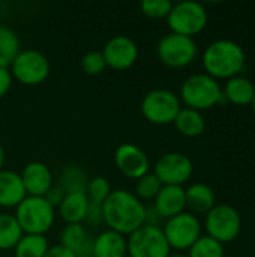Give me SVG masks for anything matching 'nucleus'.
Segmentation results:
<instances>
[{
    "instance_id": "1",
    "label": "nucleus",
    "mask_w": 255,
    "mask_h": 257,
    "mask_svg": "<svg viewBox=\"0 0 255 257\" xmlns=\"http://www.w3.org/2000/svg\"><path fill=\"white\" fill-rule=\"evenodd\" d=\"M102 211L108 229L123 236L146 224V205L128 190H113L102 203Z\"/></svg>"
},
{
    "instance_id": "2",
    "label": "nucleus",
    "mask_w": 255,
    "mask_h": 257,
    "mask_svg": "<svg viewBox=\"0 0 255 257\" xmlns=\"http://www.w3.org/2000/svg\"><path fill=\"white\" fill-rule=\"evenodd\" d=\"M201 60L207 75L215 80H228L240 75L246 63V53L236 41L218 39L206 47Z\"/></svg>"
},
{
    "instance_id": "3",
    "label": "nucleus",
    "mask_w": 255,
    "mask_h": 257,
    "mask_svg": "<svg viewBox=\"0 0 255 257\" xmlns=\"http://www.w3.org/2000/svg\"><path fill=\"white\" fill-rule=\"evenodd\" d=\"M180 99L188 108L203 111L225 101L218 80L207 74H194L188 77L180 87Z\"/></svg>"
},
{
    "instance_id": "4",
    "label": "nucleus",
    "mask_w": 255,
    "mask_h": 257,
    "mask_svg": "<svg viewBox=\"0 0 255 257\" xmlns=\"http://www.w3.org/2000/svg\"><path fill=\"white\" fill-rule=\"evenodd\" d=\"M14 217L17 218L23 233L45 236L54 224L56 209L50 206L44 197L26 196L24 200L15 208Z\"/></svg>"
},
{
    "instance_id": "5",
    "label": "nucleus",
    "mask_w": 255,
    "mask_h": 257,
    "mask_svg": "<svg viewBox=\"0 0 255 257\" xmlns=\"http://www.w3.org/2000/svg\"><path fill=\"white\" fill-rule=\"evenodd\" d=\"M207 11L204 5L192 0H185L173 5L167 23L171 29V33L183 35L188 38H194L207 26Z\"/></svg>"
},
{
    "instance_id": "6",
    "label": "nucleus",
    "mask_w": 255,
    "mask_h": 257,
    "mask_svg": "<svg viewBox=\"0 0 255 257\" xmlns=\"http://www.w3.org/2000/svg\"><path fill=\"white\" fill-rule=\"evenodd\" d=\"M204 227L207 236L216 239L224 245L239 236L242 230V217L239 211L228 203L215 205L206 214Z\"/></svg>"
},
{
    "instance_id": "7",
    "label": "nucleus",
    "mask_w": 255,
    "mask_h": 257,
    "mask_svg": "<svg viewBox=\"0 0 255 257\" xmlns=\"http://www.w3.org/2000/svg\"><path fill=\"white\" fill-rule=\"evenodd\" d=\"M143 116L155 125L173 123L179 114L182 104L180 98L168 89H153L141 99Z\"/></svg>"
},
{
    "instance_id": "8",
    "label": "nucleus",
    "mask_w": 255,
    "mask_h": 257,
    "mask_svg": "<svg viewBox=\"0 0 255 257\" xmlns=\"http://www.w3.org/2000/svg\"><path fill=\"white\" fill-rule=\"evenodd\" d=\"M156 54L165 66L177 69L185 68L195 60L198 54V47L194 38L168 33L159 39L156 45Z\"/></svg>"
},
{
    "instance_id": "9",
    "label": "nucleus",
    "mask_w": 255,
    "mask_h": 257,
    "mask_svg": "<svg viewBox=\"0 0 255 257\" xmlns=\"http://www.w3.org/2000/svg\"><path fill=\"white\" fill-rule=\"evenodd\" d=\"M12 77L26 86H36L50 75V60L38 50L26 48L18 53L9 66Z\"/></svg>"
},
{
    "instance_id": "10",
    "label": "nucleus",
    "mask_w": 255,
    "mask_h": 257,
    "mask_svg": "<svg viewBox=\"0 0 255 257\" xmlns=\"http://www.w3.org/2000/svg\"><path fill=\"white\" fill-rule=\"evenodd\" d=\"M129 257H168L170 245L164 236L162 227L144 224L126 239Z\"/></svg>"
},
{
    "instance_id": "11",
    "label": "nucleus",
    "mask_w": 255,
    "mask_h": 257,
    "mask_svg": "<svg viewBox=\"0 0 255 257\" xmlns=\"http://www.w3.org/2000/svg\"><path fill=\"white\" fill-rule=\"evenodd\" d=\"M162 232L170 248L183 251L189 250L201 236V223L194 214L182 212L173 218L165 220Z\"/></svg>"
},
{
    "instance_id": "12",
    "label": "nucleus",
    "mask_w": 255,
    "mask_h": 257,
    "mask_svg": "<svg viewBox=\"0 0 255 257\" xmlns=\"http://www.w3.org/2000/svg\"><path fill=\"white\" fill-rule=\"evenodd\" d=\"M194 173V164L191 158L182 152H167L155 163L153 175L162 185L183 187Z\"/></svg>"
},
{
    "instance_id": "13",
    "label": "nucleus",
    "mask_w": 255,
    "mask_h": 257,
    "mask_svg": "<svg viewBox=\"0 0 255 257\" xmlns=\"http://www.w3.org/2000/svg\"><path fill=\"white\" fill-rule=\"evenodd\" d=\"M108 68L116 71L129 69L138 59V45L126 35H116L107 41L101 51Z\"/></svg>"
},
{
    "instance_id": "14",
    "label": "nucleus",
    "mask_w": 255,
    "mask_h": 257,
    "mask_svg": "<svg viewBox=\"0 0 255 257\" xmlns=\"http://www.w3.org/2000/svg\"><path fill=\"white\" fill-rule=\"evenodd\" d=\"M114 163L122 175L135 181L147 175L150 169V163L146 152L132 143H123L116 149Z\"/></svg>"
},
{
    "instance_id": "15",
    "label": "nucleus",
    "mask_w": 255,
    "mask_h": 257,
    "mask_svg": "<svg viewBox=\"0 0 255 257\" xmlns=\"http://www.w3.org/2000/svg\"><path fill=\"white\" fill-rule=\"evenodd\" d=\"M20 176L27 196L44 197L54 185V178L50 167L41 161H33L24 166Z\"/></svg>"
},
{
    "instance_id": "16",
    "label": "nucleus",
    "mask_w": 255,
    "mask_h": 257,
    "mask_svg": "<svg viewBox=\"0 0 255 257\" xmlns=\"http://www.w3.org/2000/svg\"><path fill=\"white\" fill-rule=\"evenodd\" d=\"M153 208L162 220H168L185 212V188L177 185H162L161 191L155 197Z\"/></svg>"
},
{
    "instance_id": "17",
    "label": "nucleus",
    "mask_w": 255,
    "mask_h": 257,
    "mask_svg": "<svg viewBox=\"0 0 255 257\" xmlns=\"http://www.w3.org/2000/svg\"><path fill=\"white\" fill-rule=\"evenodd\" d=\"M26 196L20 173L5 169L0 170V208H17Z\"/></svg>"
},
{
    "instance_id": "18",
    "label": "nucleus",
    "mask_w": 255,
    "mask_h": 257,
    "mask_svg": "<svg viewBox=\"0 0 255 257\" xmlns=\"http://www.w3.org/2000/svg\"><path fill=\"white\" fill-rule=\"evenodd\" d=\"M93 257H126L128 244L126 238L114 230H104L93 238L92 247Z\"/></svg>"
},
{
    "instance_id": "19",
    "label": "nucleus",
    "mask_w": 255,
    "mask_h": 257,
    "mask_svg": "<svg viewBox=\"0 0 255 257\" xmlns=\"http://www.w3.org/2000/svg\"><path fill=\"white\" fill-rule=\"evenodd\" d=\"M60 245L74 251L77 257L92 256L93 238L83 224H66L60 233Z\"/></svg>"
},
{
    "instance_id": "20",
    "label": "nucleus",
    "mask_w": 255,
    "mask_h": 257,
    "mask_svg": "<svg viewBox=\"0 0 255 257\" xmlns=\"http://www.w3.org/2000/svg\"><path fill=\"white\" fill-rule=\"evenodd\" d=\"M185 200H186V208H189L191 214H207L215 205H216V197L215 191L212 187L203 182H195L191 184L185 190Z\"/></svg>"
},
{
    "instance_id": "21",
    "label": "nucleus",
    "mask_w": 255,
    "mask_h": 257,
    "mask_svg": "<svg viewBox=\"0 0 255 257\" xmlns=\"http://www.w3.org/2000/svg\"><path fill=\"white\" fill-rule=\"evenodd\" d=\"M89 208V199L86 193L66 194L59 205L57 211L66 224H83Z\"/></svg>"
},
{
    "instance_id": "22",
    "label": "nucleus",
    "mask_w": 255,
    "mask_h": 257,
    "mask_svg": "<svg viewBox=\"0 0 255 257\" xmlns=\"http://www.w3.org/2000/svg\"><path fill=\"white\" fill-rule=\"evenodd\" d=\"M222 93L225 101L234 105H249L255 96V86L249 78L236 75L227 80L222 87Z\"/></svg>"
},
{
    "instance_id": "23",
    "label": "nucleus",
    "mask_w": 255,
    "mask_h": 257,
    "mask_svg": "<svg viewBox=\"0 0 255 257\" xmlns=\"http://www.w3.org/2000/svg\"><path fill=\"white\" fill-rule=\"evenodd\" d=\"M54 182H56V187H59L66 196L72 193H86L89 178H87V173L81 167L69 164L60 170L57 181Z\"/></svg>"
},
{
    "instance_id": "24",
    "label": "nucleus",
    "mask_w": 255,
    "mask_h": 257,
    "mask_svg": "<svg viewBox=\"0 0 255 257\" xmlns=\"http://www.w3.org/2000/svg\"><path fill=\"white\" fill-rule=\"evenodd\" d=\"M176 130L189 139L198 137L204 133L206 130V120L201 114V111L192 110V108H180L179 114L176 116L174 122Z\"/></svg>"
},
{
    "instance_id": "25",
    "label": "nucleus",
    "mask_w": 255,
    "mask_h": 257,
    "mask_svg": "<svg viewBox=\"0 0 255 257\" xmlns=\"http://www.w3.org/2000/svg\"><path fill=\"white\" fill-rule=\"evenodd\" d=\"M20 51L21 45L17 32L0 24V68H9Z\"/></svg>"
},
{
    "instance_id": "26",
    "label": "nucleus",
    "mask_w": 255,
    "mask_h": 257,
    "mask_svg": "<svg viewBox=\"0 0 255 257\" xmlns=\"http://www.w3.org/2000/svg\"><path fill=\"white\" fill-rule=\"evenodd\" d=\"M23 230L12 214H0V250H14L23 238Z\"/></svg>"
},
{
    "instance_id": "27",
    "label": "nucleus",
    "mask_w": 255,
    "mask_h": 257,
    "mask_svg": "<svg viewBox=\"0 0 255 257\" xmlns=\"http://www.w3.org/2000/svg\"><path fill=\"white\" fill-rule=\"evenodd\" d=\"M50 244L44 235H27L24 233L23 238L14 248L15 257H44L48 251Z\"/></svg>"
},
{
    "instance_id": "28",
    "label": "nucleus",
    "mask_w": 255,
    "mask_h": 257,
    "mask_svg": "<svg viewBox=\"0 0 255 257\" xmlns=\"http://www.w3.org/2000/svg\"><path fill=\"white\" fill-rule=\"evenodd\" d=\"M188 256L189 257H224V245L221 242H218L216 239L207 236V235H201L194 245L188 250Z\"/></svg>"
},
{
    "instance_id": "29",
    "label": "nucleus",
    "mask_w": 255,
    "mask_h": 257,
    "mask_svg": "<svg viewBox=\"0 0 255 257\" xmlns=\"http://www.w3.org/2000/svg\"><path fill=\"white\" fill-rule=\"evenodd\" d=\"M162 184L153 173H147L137 179L135 184V196L143 202V200H155L158 193L161 191Z\"/></svg>"
},
{
    "instance_id": "30",
    "label": "nucleus",
    "mask_w": 255,
    "mask_h": 257,
    "mask_svg": "<svg viewBox=\"0 0 255 257\" xmlns=\"http://www.w3.org/2000/svg\"><path fill=\"white\" fill-rule=\"evenodd\" d=\"M111 191L113 190H111V185H110L108 179L104 178V176H96V178L89 179V184H87V188H86V196H87L89 202L102 205L105 202V199L110 196Z\"/></svg>"
},
{
    "instance_id": "31",
    "label": "nucleus",
    "mask_w": 255,
    "mask_h": 257,
    "mask_svg": "<svg viewBox=\"0 0 255 257\" xmlns=\"http://www.w3.org/2000/svg\"><path fill=\"white\" fill-rule=\"evenodd\" d=\"M171 8H173V3L170 0H143L140 5L141 12L152 20L167 18Z\"/></svg>"
},
{
    "instance_id": "32",
    "label": "nucleus",
    "mask_w": 255,
    "mask_h": 257,
    "mask_svg": "<svg viewBox=\"0 0 255 257\" xmlns=\"http://www.w3.org/2000/svg\"><path fill=\"white\" fill-rule=\"evenodd\" d=\"M81 69L87 75H99L107 68L105 59L101 51H89L81 57Z\"/></svg>"
},
{
    "instance_id": "33",
    "label": "nucleus",
    "mask_w": 255,
    "mask_h": 257,
    "mask_svg": "<svg viewBox=\"0 0 255 257\" xmlns=\"http://www.w3.org/2000/svg\"><path fill=\"white\" fill-rule=\"evenodd\" d=\"M84 221H86V224H87V226H90V227H98V226L105 224V223H104V211H102V205H99V203H93V202H89V208H87V214H86Z\"/></svg>"
},
{
    "instance_id": "34",
    "label": "nucleus",
    "mask_w": 255,
    "mask_h": 257,
    "mask_svg": "<svg viewBox=\"0 0 255 257\" xmlns=\"http://www.w3.org/2000/svg\"><path fill=\"white\" fill-rule=\"evenodd\" d=\"M63 197H65L63 191H62L59 187H56V185H53V187L50 188V191L44 196V199L47 200V203H48L50 206H53L54 209L59 208V205L62 203Z\"/></svg>"
},
{
    "instance_id": "35",
    "label": "nucleus",
    "mask_w": 255,
    "mask_h": 257,
    "mask_svg": "<svg viewBox=\"0 0 255 257\" xmlns=\"http://www.w3.org/2000/svg\"><path fill=\"white\" fill-rule=\"evenodd\" d=\"M12 74L9 68H0V98H3L12 86Z\"/></svg>"
},
{
    "instance_id": "36",
    "label": "nucleus",
    "mask_w": 255,
    "mask_h": 257,
    "mask_svg": "<svg viewBox=\"0 0 255 257\" xmlns=\"http://www.w3.org/2000/svg\"><path fill=\"white\" fill-rule=\"evenodd\" d=\"M44 257H77L75 256V253L74 251H71V250H68V248H65L63 245H54V247H50L48 248V251L45 253V256Z\"/></svg>"
},
{
    "instance_id": "37",
    "label": "nucleus",
    "mask_w": 255,
    "mask_h": 257,
    "mask_svg": "<svg viewBox=\"0 0 255 257\" xmlns=\"http://www.w3.org/2000/svg\"><path fill=\"white\" fill-rule=\"evenodd\" d=\"M3 164H5V149L0 143V170H3Z\"/></svg>"
},
{
    "instance_id": "38",
    "label": "nucleus",
    "mask_w": 255,
    "mask_h": 257,
    "mask_svg": "<svg viewBox=\"0 0 255 257\" xmlns=\"http://www.w3.org/2000/svg\"><path fill=\"white\" fill-rule=\"evenodd\" d=\"M168 257H189L188 254H182V253H176V254H170Z\"/></svg>"
},
{
    "instance_id": "39",
    "label": "nucleus",
    "mask_w": 255,
    "mask_h": 257,
    "mask_svg": "<svg viewBox=\"0 0 255 257\" xmlns=\"http://www.w3.org/2000/svg\"><path fill=\"white\" fill-rule=\"evenodd\" d=\"M251 105H252V111H254V114H255V96H254V99H252V102H251Z\"/></svg>"
},
{
    "instance_id": "40",
    "label": "nucleus",
    "mask_w": 255,
    "mask_h": 257,
    "mask_svg": "<svg viewBox=\"0 0 255 257\" xmlns=\"http://www.w3.org/2000/svg\"><path fill=\"white\" fill-rule=\"evenodd\" d=\"M224 257H234V256H228V254H225V256Z\"/></svg>"
},
{
    "instance_id": "41",
    "label": "nucleus",
    "mask_w": 255,
    "mask_h": 257,
    "mask_svg": "<svg viewBox=\"0 0 255 257\" xmlns=\"http://www.w3.org/2000/svg\"><path fill=\"white\" fill-rule=\"evenodd\" d=\"M81 257H93V256H81Z\"/></svg>"
}]
</instances>
